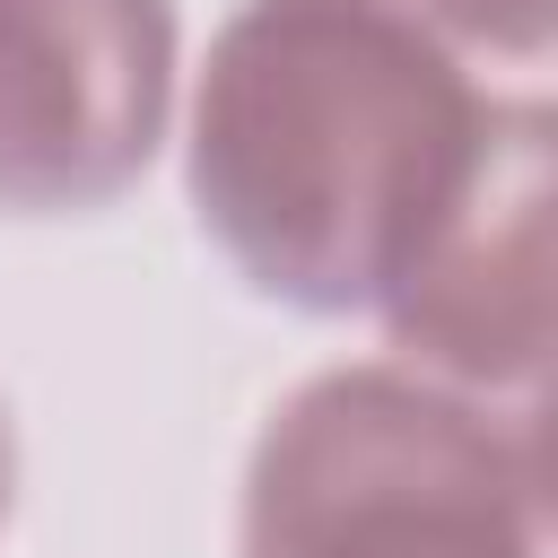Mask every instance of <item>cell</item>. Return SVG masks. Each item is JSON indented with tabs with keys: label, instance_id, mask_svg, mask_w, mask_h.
<instances>
[{
	"label": "cell",
	"instance_id": "cell-1",
	"mask_svg": "<svg viewBox=\"0 0 558 558\" xmlns=\"http://www.w3.org/2000/svg\"><path fill=\"white\" fill-rule=\"evenodd\" d=\"M480 87L401 0H244L192 96V209L279 305L357 314Z\"/></svg>",
	"mask_w": 558,
	"mask_h": 558
},
{
	"label": "cell",
	"instance_id": "cell-2",
	"mask_svg": "<svg viewBox=\"0 0 558 558\" xmlns=\"http://www.w3.org/2000/svg\"><path fill=\"white\" fill-rule=\"evenodd\" d=\"M541 410H497L410 366L288 392L244 471V558H541Z\"/></svg>",
	"mask_w": 558,
	"mask_h": 558
},
{
	"label": "cell",
	"instance_id": "cell-3",
	"mask_svg": "<svg viewBox=\"0 0 558 558\" xmlns=\"http://www.w3.org/2000/svg\"><path fill=\"white\" fill-rule=\"evenodd\" d=\"M410 375L541 401L558 357V131L532 96H480L471 140L410 218L375 296Z\"/></svg>",
	"mask_w": 558,
	"mask_h": 558
},
{
	"label": "cell",
	"instance_id": "cell-4",
	"mask_svg": "<svg viewBox=\"0 0 558 558\" xmlns=\"http://www.w3.org/2000/svg\"><path fill=\"white\" fill-rule=\"evenodd\" d=\"M174 113V0H0V209L122 201Z\"/></svg>",
	"mask_w": 558,
	"mask_h": 558
},
{
	"label": "cell",
	"instance_id": "cell-5",
	"mask_svg": "<svg viewBox=\"0 0 558 558\" xmlns=\"http://www.w3.org/2000/svg\"><path fill=\"white\" fill-rule=\"evenodd\" d=\"M401 9L427 17L445 44H488L506 61H541L558 26V0H401Z\"/></svg>",
	"mask_w": 558,
	"mask_h": 558
},
{
	"label": "cell",
	"instance_id": "cell-6",
	"mask_svg": "<svg viewBox=\"0 0 558 558\" xmlns=\"http://www.w3.org/2000/svg\"><path fill=\"white\" fill-rule=\"evenodd\" d=\"M9 497H17V427H9V401H0V523H9Z\"/></svg>",
	"mask_w": 558,
	"mask_h": 558
}]
</instances>
